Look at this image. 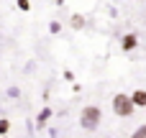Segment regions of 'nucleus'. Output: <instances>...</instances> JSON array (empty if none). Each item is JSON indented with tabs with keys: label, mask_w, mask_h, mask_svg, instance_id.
Returning a JSON list of instances; mask_svg holds the SVG:
<instances>
[{
	"label": "nucleus",
	"mask_w": 146,
	"mask_h": 138,
	"mask_svg": "<svg viewBox=\"0 0 146 138\" xmlns=\"http://www.w3.org/2000/svg\"><path fill=\"white\" fill-rule=\"evenodd\" d=\"M115 113H121V115H131V102L121 95V97H115Z\"/></svg>",
	"instance_id": "2"
},
{
	"label": "nucleus",
	"mask_w": 146,
	"mask_h": 138,
	"mask_svg": "<svg viewBox=\"0 0 146 138\" xmlns=\"http://www.w3.org/2000/svg\"><path fill=\"white\" fill-rule=\"evenodd\" d=\"M136 138H146V128H141V131L136 133Z\"/></svg>",
	"instance_id": "4"
},
{
	"label": "nucleus",
	"mask_w": 146,
	"mask_h": 138,
	"mask_svg": "<svg viewBox=\"0 0 146 138\" xmlns=\"http://www.w3.org/2000/svg\"><path fill=\"white\" fill-rule=\"evenodd\" d=\"M133 102H136V105H146V92H136Z\"/></svg>",
	"instance_id": "3"
},
{
	"label": "nucleus",
	"mask_w": 146,
	"mask_h": 138,
	"mask_svg": "<svg viewBox=\"0 0 146 138\" xmlns=\"http://www.w3.org/2000/svg\"><path fill=\"white\" fill-rule=\"evenodd\" d=\"M98 120H100V110H98V108H87L85 115H82V125H85V128H95Z\"/></svg>",
	"instance_id": "1"
}]
</instances>
